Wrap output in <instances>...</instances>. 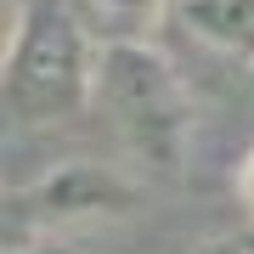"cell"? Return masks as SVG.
<instances>
[{
  "instance_id": "6da1fadb",
  "label": "cell",
  "mask_w": 254,
  "mask_h": 254,
  "mask_svg": "<svg viewBox=\"0 0 254 254\" xmlns=\"http://www.w3.org/2000/svg\"><path fill=\"white\" fill-rule=\"evenodd\" d=\"M96 40L85 34L73 0H6L0 73L6 113L17 130H46L91 108L96 91Z\"/></svg>"
},
{
  "instance_id": "7a4b0ae2",
  "label": "cell",
  "mask_w": 254,
  "mask_h": 254,
  "mask_svg": "<svg viewBox=\"0 0 254 254\" xmlns=\"http://www.w3.org/2000/svg\"><path fill=\"white\" fill-rule=\"evenodd\" d=\"M96 113L147 181H175L192 158V91L158 46L96 51Z\"/></svg>"
},
{
  "instance_id": "3957f363",
  "label": "cell",
  "mask_w": 254,
  "mask_h": 254,
  "mask_svg": "<svg viewBox=\"0 0 254 254\" xmlns=\"http://www.w3.org/2000/svg\"><path fill=\"white\" fill-rule=\"evenodd\" d=\"M141 203V181L113 164L96 158H68L46 170L40 181H28L23 192H11V232L17 237H57L68 226H91V220H119Z\"/></svg>"
},
{
  "instance_id": "277c9868",
  "label": "cell",
  "mask_w": 254,
  "mask_h": 254,
  "mask_svg": "<svg viewBox=\"0 0 254 254\" xmlns=\"http://www.w3.org/2000/svg\"><path fill=\"white\" fill-rule=\"evenodd\" d=\"M170 23L198 51L254 68V0H170Z\"/></svg>"
},
{
  "instance_id": "5b68a950",
  "label": "cell",
  "mask_w": 254,
  "mask_h": 254,
  "mask_svg": "<svg viewBox=\"0 0 254 254\" xmlns=\"http://www.w3.org/2000/svg\"><path fill=\"white\" fill-rule=\"evenodd\" d=\"M96 46H153L170 23V0H73Z\"/></svg>"
},
{
  "instance_id": "8992f818",
  "label": "cell",
  "mask_w": 254,
  "mask_h": 254,
  "mask_svg": "<svg viewBox=\"0 0 254 254\" xmlns=\"http://www.w3.org/2000/svg\"><path fill=\"white\" fill-rule=\"evenodd\" d=\"M6 254H73V249L63 243V237H17Z\"/></svg>"
},
{
  "instance_id": "52a82bcc",
  "label": "cell",
  "mask_w": 254,
  "mask_h": 254,
  "mask_svg": "<svg viewBox=\"0 0 254 254\" xmlns=\"http://www.w3.org/2000/svg\"><path fill=\"white\" fill-rule=\"evenodd\" d=\"M237 198H243V209H249V220H254V147L243 153V164H237Z\"/></svg>"
},
{
  "instance_id": "ba28073f",
  "label": "cell",
  "mask_w": 254,
  "mask_h": 254,
  "mask_svg": "<svg viewBox=\"0 0 254 254\" xmlns=\"http://www.w3.org/2000/svg\"><path fill=\"white\" fill-rule=\"evenodd\" d=\"M192 254H254V243H249V237H220V243H203Z\"/></svg>"
}]
</instances>
